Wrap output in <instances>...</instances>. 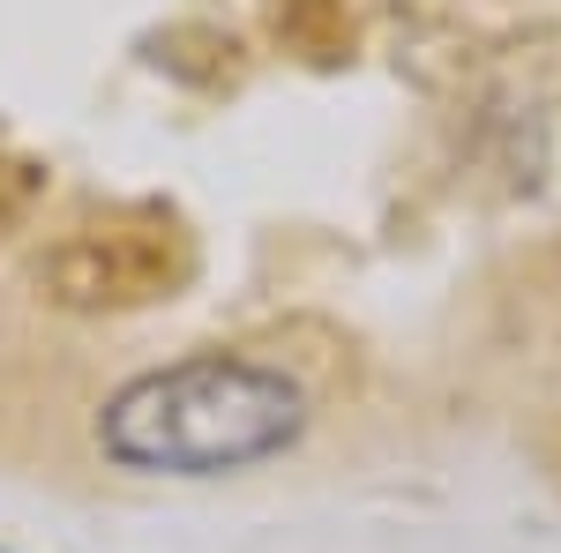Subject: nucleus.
<instances>
[{
  "label": "nucleus",
  "mask_w": 561,
  "mask_h": 553,
  "mask_svg": "<svg viewBox=\"0 0 561 553\" xmlns=\"http://www.w3.org/2000/svg\"><path fill=\"white\" fill-rule=\"evenodd\" d=\"M307 419L300 375L248 352H195L113 389L98 404V449L142 479H225L285 457Z\"/></svg>",
  "instance_id": "f257e3e1"
},
{
  "label": "nucleus",
  "mask_w": 561,
  "mask_h": 553,
  "mask_svg": "<svg viewBox=\"0 0 561 553\" xmlns=\"http://www.w3.org/2000/svg\"><path fill=\"white\" fill-rule=\"evenodd\" d=\"M165 240H173V217L150 210L142 217V232L128 224H83L60 255H53V285L60 299H76V307H98V299H150L165 292Z\"/></svg>",
  "instance_id": "f03ea898"
}]
</instances>
